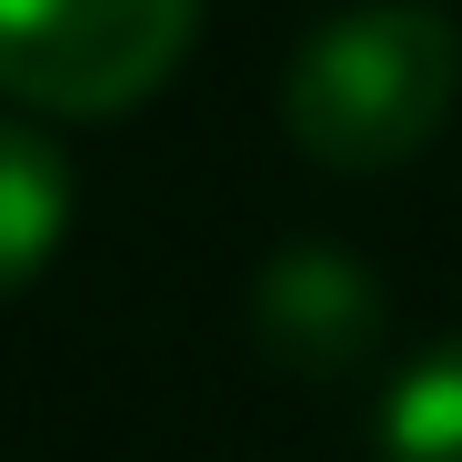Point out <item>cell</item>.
Instances as JSON below:
<instances>
[{
	"instance_id": "1",
	"label": "cell",
	"mask_w": 462,
	"mask_h": 462,
	"mask_svg": "<svg viewBox=\"0 0 462 462\" xmlns=\"http://www.w3.org/2000/svg\"><path fill=\"white\" fill-rule=\"evenodd\" d=\"M452 70H462V41L432 0H352V11L301 31L282 70V121L301 151L372 171V162H402L442 121Z\"/></svg>"
},
{
	"instance_id": "2",
	"label": "cell",
	"mask_w": 462,
	"mask_h": 462,
	"mask_svg": "<svg viewBox=\"0 0 462 462\" xmlns=\"http://www.w3.org/2000/svg\"><path fill=\"white\" fill-rule=\"evenodd\" d=\"M201 0H0V81L51 111H121L181 60Z\"/></svg>"
},
{
	"instance_id": "3",
	"label": "cell",
	"mask_w": 462,
	"mask_h": 462,
	"mask_svg": "<svg viewBox=\"0 0 462 462\" xmlns=\"http://www.w3.org/2000/svg\"><path fill=\"white\" fill-rule=\"evenodd\" d=\"M252 322H262V342H272L282 362L332 372V362H352V352L372 342L382 282H372V262L342 252V242H282V252L252 272Z\"/></svg>"
},
{
	"instance_id": "4",
	"label": "cell",
	"mask_w": 462,
	"mask_h": 462,
	"mask_svg": "<svg viewBox=\"0 0 462 462\" xmlns=\"http://www.w3.org/2000/svg\"><path fill=\"white\" fill-rule=\"evenodd\" d=\"M70 231V162L31 121H0V291L31 282L51 242Z\"/></svg>"
},
{
	"instance_id": "5",
	"label": "cell",
	"mask_w": 462,
	"mask_h": 462,
	"mask_svg": "<svg viewBox=\"0 0 462 462\" xmlns=\"http://www.w3.org/2000/svg\"><path fill=\"white\" fill-rule=\"evenodd\" d=\"M372 442H382V462H462V332L412 352L382 382Z\"/></svg>"
}]
</instances>
